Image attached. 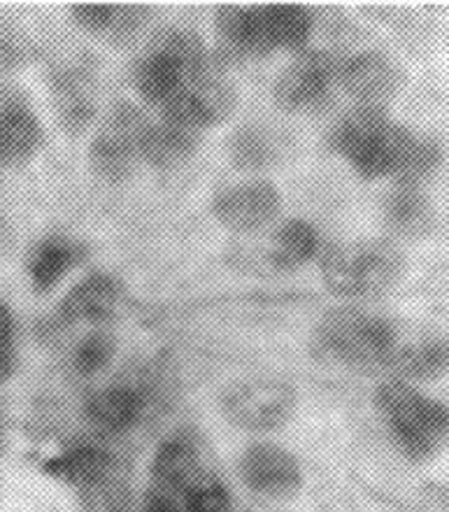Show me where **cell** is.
<instances>
[{
    "instance_id": "8",
    "label": "cell",
    "mask_w": 449,
    "mask_h": 512,
    "mask_svg": "<svg viewBox=\"0 0 449 512\" xmlns=\"http://www.w3.org/2000/svg\"><path fill=\"white\" fill-rule=\"evenodd\" d=\"M282 208V198L270 182L254 180L224 189L215 198V217L226 229L238 233L261 231L277 217Z\"/></svg>"
},
{
    "instance_id": "16",
    "label": "cell",
    "mask_w": 449,
    "mask_h": 512,
    "mask_svg": "<svg viewBox=\"0 0 449 512\" xmlns=\"http://www.w3.org/2000/svg\"><path fill=\"white\" fill-rule=\"evenodd\" d=\"M40 142L42 128L31 110L19 103H7L0 108V166L31 159Z\"/></svg>"
},
{
    "instance_id": "29",
    "label": "cell",
    "mask_w": 449,
    "mask_h": 512,
    "mask_svg": "<svg viewBox=\"0 0 449 512\" xmlns=\"http://www.w3.org/2000/svg\"><path fill=\"white\" fill-rule=\"evenodd\" d=\"M5 443V419H3V412H0V447Z\"/></svg>"
},
{
    "instance_id": "19",
    "label": "cell",
    "mask_w": 449,
    "mask_h": 512,
    "mask_svg": "<svg viewBox=\"0 0 449 512\" xmlns=\"http://www.w3.org/2000/svg\"><path fill=\"white\" fill-rule=\"evenodd\" d=\"M198 142V133L191 128L177 126L163 119L161 124H152L145 138V149H142V159L159 168H170L189 159Z\"/></svg>"
},
{
    "instance_id": "15",
    "label": "cell",
    "mask_w": 449,
    "mask_h": 512,
    "mask_svg": "<svg viewBox=\"0 0 449 512\" xmlns=\"http://www.w3.org/2000/svg\"><path fill=\"white\" fill-rule=\"evenodd\" d=\"M387 368L401 378L436 380L449 371V338L422 336L412 343L398 338Z\"/></svg>"
},
{
    "instance_id": "3",
    "label": "cell",
    "mask_w": 449,
    "mask_h": 512,
    "mask_svg": "<svg viewBox=\"0 0 449 512\" xmlns=\"http://www.w3.org/2000/svg\"><path fill=\"white\" fill-rule=\"evenodd\" d=\"M317 352L352 368H387L398 343L396 326L361 310H333L315 333Z\"/></svg>"
},
{
    "instance_id": "6",
    "label": "cell",
    "mask_w": 449,
    "mask_h": 512,
    "mask_svg": "<svg viewBox=\"0 0 449 512\" xmlns=\"http://www.w3.org/2000/svg\"><path fill=\"white\" fill-rule=\"evenodd\" d=\"M296 394L280 380H247L233 384L222 398L226 419L245 431H273L291 417Z\"/></svg>"
},
{
    "instance_id": "4",
    "label": "cell",
    "mask_w": 449,
    "mask_h": 512,
    "mask_svg": "<svg viewBox=\"0 0 449 512\" xmlns=\"http://www.w3.org/2000/svg\"><path fill=\"white\" fill-rule=\"evenodd\" d=\"M377 405L387 415L398 445L412 459H424L436 450L449 431V408L412 389L401 380L384 382L377 389Z\"/></svg>"
},
{
    "instance_id": "25",
    "label": "cell",
    "mask_w": 449,
    "mask_h": 512,
    "mask_svg": "<svg viewBox=\"0 0 449 512\" xmlns=\"http://www.w3.org/2000/svg\"><path fill=\"white\" fill-rule=\"evenodd\" d=\"M114 354V340L108 333H91L77 345L73 364L80 375H96L110 364Z\"/></svg>"
},
{
    "instance_id": "27",
    "label": "cell",
    "mask_w": 449,
    "mask_h": 512,
    "mask_svg": "<svg viewBox=\"0 0 449 512\" xmlns=\"http://www.w3.org/2000/svg\"><path fill=\"white\" fill-rule=\"evenodd\" d=\"M117 5L112 3H77L73 5V19L89 33H112Z\"/></svg>"
},
{
    "instance_id": "11",
    "label": "cell",
    "mask_w": 449,
    "mask_h": 512,
    "mask_svg": "<svg viewBox=\"0 0 449 512\" xmlns=\"http://www.w3.org/2000/svg\"><path fill=\"white\" fill-rule=\"evenodd\" d=\"M338 75L342 87L368 108H380L382 103L394 98L401 87V70L387 56L375 52L354 56L352 61L340 66Z\"/></svg>"
},
{
    "instance_id": "5",
    "label": "cell",
    "mask_w": 449,
    "mask_h": 512,
    "mask_svg": "<svg viewBox=\"0 0 449 512\" xmlns=\"http://www.w3.org/2000/svg\"><path fill=\"white\" fill-rule=\"evenodd\" d=\"M149 126L133 105H119L112 112L91 145V166L103 180L121 182L133 173L135 163L142 159Z\"/></svg>"
},
{
    "instance_id": "26",
    "label": "cell",
    "mask_w": 449,
    "mask_h": 512,
    "mask_svg": "<svg viewBox=\"0 0 449 512\" xmlns=\"http://www.w3.org/2000/svg\"><path fill=\"white\" fill-rule=\"evenodd\" d=\"M187 512H231V499L228 492L217 482H203L191 487L184 499Z\"/></svg>"
},
{
    "instance_id": "7",
    "label": "cell",
    "mask_w": 449,
    "mask_h": 512,
    "mask_svg": "<svg viewBox=\"0 0 449 512\" xmlns=\"http://www.w3.org/2000/svg\"><path fill=\"white\" fill-rule=\"evenodd\" d=\"M238 473L252 492L270 499H287L303 485L294 454L270 443H256L240 454Z\"/></svg>"
},
{
    "instance_id": "22",
    "label": "cell",
    "mask_w": 449,
    "mask_h": 512,
    "mask_svg": "<svg viewBox=\"0 0 449 512\" xmlns=\"http://www.w3.org/2000/svg\"><path fill=\"white\" fill-rule=\"evenodd\" d=\"M319 247V236L315 226L308 222H301V219H294V222H287L280 231L275 233L273 240V261L275 266L280 268H298L303 263H308L312 256L317 254Z\"/></svg>"
},
{
    "instance_id": "13",
    "label": "cell",
    "mask_w": 449,
    "mask_h": 512,
    "mask_svg": "<svg viewBox=\"0 0 449 512\" xmlns=\"http://www.w3.org/2000/svg\"><path fill=\"white\" fill-rule=\"evenodd\" d=\"M142 410H145V396L131 384L96 391L84 405L89 424L108 436H117L138 424Z\"/></svg>"
},
{
    "instance_id": "9",
    "label": "cell",
    "mask_w": 449,
    "mask_h": 512,
    "mask_svg": "<svg viewBox=\"0 0 449 512\" xmlns=\"http://www.w3.org/2000/svg\"><path fill=\"white\" fill-rule=\"evenodd\" d=\"M249 21L254 56L270 54L275 49H298L312 33V12L305 5L275 3L249 7Z\"/></svg>"
},
{
    "instance_id": "14",
    "label": "cell",
    "mask_w": 449,
    "mask_h": 512,
    "mask_svg": "<svg viewBox=\"0 0 449 512\" xmlns=\"http://www.w3.org/2000/svg\"><path fill=\"white\" fill-rule=\"evenodd\" d=\"M84 259V247L63 236H47L28 254V277L35 294H47Z\"/></svg>"
},
{
    "instance_id": "20",
    "label": "cell",
    "mask_w": 449,
    "mask_h": 512,
    "mask_svg": "<svg viewBox=\"0 0 449 512\" xmlns=\"http://www.w3.org/2000/svg\"><path fill=\"white\" fill-rule=\"evenodd\" d=\"M110 454L96 445H80L49 459L45 471L73 485H96L110 471Z\"/></svg>"
},
{
    "instance_id": "17",
    "label": "cell",
    "mask_w": 449,
    "mask_h": 512,
    "mask_svg": "<svg viewBox=\"0 0 449 512\" xmlns=\"http://www.w3.org/2000/svg\"><path fill=\"white\" fill-rule=\"evenodd\" d=\"M152 475L163 492L184 494L198 482V454L196 447L182 438H170L154 454Z\"/></svg>"
},
{
    "instance_id": "12",
    "label": "cell",
    "mask_w": 449,
    "mask_h": 512,
    "mask_svg": "<svg viewBox=\"0 0 449 512\" xmlns=\"http://www.w3.org/2000/svg\"><path fill=\"white\" fill-rule=\"evenodd\" d=\"M119 301V282L105 273H96L84 277L68 291L59 305V317L63 324L105 322L119 308Z\"/></svg>"
},
{
    "instance_id": "24",
    "label": "cell",
    "mask_w": 449,
    "mask_h": 512,
    "mask_svg": "<svg viewBox=\"0 0 449 512\" xmlns=\"http://www.w3.org/2000/svg\"><path fill=\"white\" fill-rule=\"evenodd\" d=\"M217 35L222 49L231 56H254L249 7L224 5L217 12Z\"/></svg>"
},
{
    "instance_id": "21",
    "label": "cell",
    "mask_w": 449,
    "mask_h": 512,
    "mask_svg": "<svg viewBox=\"0 0 449 512\" xmlns=\"http://www.w3.org/2000/svg\"><path fill=\"white\" fill-rule=\"evenodd\" d=\"M280 140L266 126H242L231 138V161L242 170L270 168L280 159Z\"/></svg>"
},
{
    "instance_id": "1",
    "label": "cell",
    "mask_w": 449,
    "mask_h": 512,
    "mask_svg": "<svg viewBox=\"0 0 449 512\" xmlns=\"http://www.w3.org/2000/svg\"><path fill=\"white\" fill-rule=\"evenodd\" d=\"M415 133L391 124L380 108H356L331 133V145L363 177H396Z\"/></svg>"
},
{
    "instance_id": "18",
    "label": "cell",
    "mask_w": 449,
    "mask_h": 512,
    "mask_svg": "<svg viewBox=\"0 0 449 512\" xmlns=\"http://www.w3.org/2000/svg\"><path fill=\"white\" fill-rule=\"evenodd\" d=\"M384 215H387L391 231L403 238H422L433 226L431 203L412 184H398L391 191L387 205H384Z\"/></svg>"
},
{
    "instance_id": "28",
    "label": "cell",
    "mask_w": 449,
    "mask_h": 512,
    "mask_svg": "<svg viewBox=\"0 0 449 512\" xmlns=\"http://www.w3.org/2000/svg\"><path fill=\"white\" fill-rule=\"evenodd\" d=\"M14 373V317L12 310L0 301V384Z\"/></svg>"
},
{
    "instance_id": "2",
    "label": "cell",
    "mask_w": 449,
    "mask_h": 512,
    "mask_svg": "<svg viewBox=\"0 0 449 512\" xmlns=\"http://www.w3.org/2000/svg\"><path fill=\"white\" fill-rule=\"evenodd\" d=\"M403 254L382 240H361L331 247L322 259L324 284L336 296L370 298L401 280Z\"/></svg>"
},
{
    "instance_id": "10",
    "label": "cell",
    "mask_w": 449,
    "mask_h": 512,
    "mask_svg": "<svg viewBox=\"0 0 449 512\" xmlns=\"http://www.w3.org/2000/svg\"><path fill=\"white\" fill-rule=\"evenodd\" d=\"M340 68L326 52H305L291 63L275 84V101L284 110H308L329 94Z\"/></svg>"
},
{
    "instance_id": "23",
    "label": "cell",
    "mask_w": 449,
    "mask_h": 512,
    "mask_svg": "<svg viewBox=\"0 0 449 512\" xmlns=\"http://www.w3.org/2000/svg\"><path fill=\"white\" fill-rule=\"evenodd\" d=\"M54 94L61 124L68 131H82L91 122V115H94V105H91V98L84 91L82 77L75 73H61L56 77Z\"/></svg>"
}]
</instances>
